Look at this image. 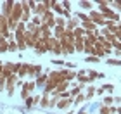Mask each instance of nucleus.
Here are the masks:
<instances>
[{
	"instance_id": "f257e3e1",
	"label": "nucleus",
	"mask_w": 121,
	"mask_h": 114,
	"mask_svg": "<svg viewBox=\"0 0 121 114\" xmlns=\"http://www.w3.org/2000/svg\"><path fill=\"white\" fill-rule=\"evenodd\" d=\"M90 21L93 24H99V26H106V19H104V16L100 14V12H97V10H92L90 12Z\"/></svg>"
},
{
	"instance_id": "f03ea898",
	"label": "nucleus",
	"mask_w": 121,
	"mask_h": 114,
	"mask_svg": "<svg viewBox=\"0 0 121 114\" xmlns=\"http://www.w3.org/2000/svg\"><path fill=\"white\" fill-rule=\"evenodd\" d=\"M71 104H73V99H59L57 107H59V109H68Z\"/></svg>"
},
{
	"instance_id": "7ed1b4c3",
	"label": "nucleus",
	"mask_w": 121,
	"mask_h": 114,
	"mask_svg": "<svg viewBox=\"0 0 121 114\" xmlns=\"http://www.w3.org/2000/svg\"><path fill=\"white\" fill-rule=\"evenodd\" d=\"M47 81H48V76H47V74H40V76L36 78L35 83H36V85H40V86H45V85H47Z\"/></svg>"
},
{
	"instance_id": "20e7f679",
	"label": "nucleus",
	"mask_w": 121,
	"mask_h": 114,
	"mask_svg": "<svg viewBox=\"0 0 121 114\" xmlns=\"http://www.w3.org/2000/svg\"><path fill=\"white\" fill-rule=\"evenodd\" d=\"M7 50H9V42L2 36V38H0V52L4 54V52H7Z\"/></svg>"
},
{
	"instance_id": "39448f33",
	"label": "nucleus",
	"mask_w": 121,
	"mask_h": 114,
	"mask_svg": "<svg viewBox=\"0 0 121 114\" xmlns=\"http://www.w3.org/2000/svg\"><path fill=\"white\" fill-rule=\"evenodd\" d=\"M28 68H30V64H23V66L19 68V71H17V73H19V76H21V78L28 74Z\"/></svg>"
},
{
	"instance_id": "423d86ee",
	"label": "nucleus",
	"mask_w": 121,
	"mask_h": 114,
	"mask_svg": "<svg viewBox=\"0 0 121 114\" xmlns=\"http://www.w3.org/2000/svg\"><path fill=\"white\" fill-rule=\"evenodd\" d=\"M106 64H109V66H121V61L119 59H107Z\"/></svg>"
},
{
	"instance_id": "0eeeda50",
	"label": "nucleus",
	"mask_w": 121,
	"mask_h": 114,
	"mask_svg": "<svg viewBox=\"0 0 121 114\" xmlns=\"http://www.w3.org/2000/svg\"><path fill=\"white\" fill-rule=\"evenodd\" d=\"M9 50H10V52H16V50H17V43H16V40H9Z\"/></svg>"
},
{
	"instance_id": "6e6552de",
	"label": "nucleus",
	"mask_w": 121,
	"mask_h": 114,
	"mask_svg": "<svg viewBox=\"0 0 121 114\" xmlns=\"http://www.w3.org/2000/svg\"><path fill=\"white\" fill-rule=\"evenodd\" d=\"M83 100H85V95H83V93H80L78 97H74V99H73V104H74V106H78L80 102H83Z\"/></svg>"
},
{
	"instance_id": "1a4fd4ad",
	"label": "nucleus",
	"mask_w": 121,
	"mask_h": 114,
	"mask_svg": "<svg viewBox=\"0 0 121 114\" xmlns=\"http://www.w3.org/2000/svg\"><path fill=\"white\" fill-rule=\"evenodd\" d=\"M80 7H81V9H88V10H90V9H92V2H80Z\"/></svg>"
},
{
	"instance_id": "9d476101",
	"label": "nucleus",
	"mask_w": 121,
	"mask_h": 114,
	"mask_svg": "<svg viewBox=\"0 0 121 114\" xmlns=\"http://www.w3.org/2000/svg\"><path fill=\"white\" fill-rule=\"evenodd\" d=\"M100 114H111V107L102 106V107H100Z\"/></svg>"
},
{
	"instance_id": "9b49d317",
	"label": "nucleus",
	"mask_w": 121,
	"mask_h": 114,
	"mask_svg": "<svg viewBox=\"0 0 121 114\" xmlns=\"http://www.w3.org/2000/svg\"><path fill=\"white\" fill-rule=\"evenodd\" d=\"M99 61H100V59L95 57V55H88L86 57V62H99Z\"/></svg>"
},
{
	"instance_id": "f8f14e48",
	"label": "nucleus",
	"mask_w": 121,
	"mask_h": 114,
	"mask_svg": "<svg viewBox=\"0 0 121 114\" xmlns=\"http://www.w3.org/2000/svg\"><path fill=\"white\" fill-rule=\"evenodd\" d=\"M100 88H102L104 92H112V90H114V86H112V85H102Z\"/></svg>"
},
{
	"instance_id": "ddd939ff",
	"label": "nucleus",
	"mask_w": 121,
	"mask_h": 114,
	"mask_svg": "<svg viewBox=\"0 0 121 114\" xmlns=\"http://www.w3.org/2000/svg\"><path fill=\"white\" fill-rule=\"evenodd\" d=\"M114 99L112 97H104V106H109V104H112Z\"/></svg>"
},
{
	"instance_id": "4468645a",
	"label": "nucleus",
	"mask_w": 121,
	"mask_h": 114,
	"mask_svg": "<svg viewBox=\"0 0 121 114\" xmlns=\"http://www.w3.org/2000/svg\"><path fill=\"white\" fill-rule=\"evenodd\" d=\"M111 5L114 9H118V10H121V2H111Z\"/></svg>"
},
{
	"instance_id": "2eb2a0df",
	"label": "nucleus",
	"mask_w": 121,
	"mask_h": 114,
	"mask_svg": "<svg viewBox=\"0 0 121 114\" xmlns=\"http://www.w3.org/2000/svg\"><path fill=\"white\" fill-rule=\"evenodd\" d=\"M52 62H54V64H57V66H62V64H64V61H59V59H54Z\"/></svg>"
},
{
	"instance_id": "dca6fc26",
	"label": "nucleus",
	"mask_w": 121,
	"mask_h": 114,
	"mask_svg": "<svg viewBox=\"0 0 121 114\" xmlns=\"http://www.w3.org/2000/svg\"><path fill=\"white\" fill-rule=\"evenodd\" d=\"M2 71H4V62L0 61V76H2Z\"/></svg>"
},
{
	"instance_id": "f3484780",
	"label": "nucleus",
	"mask_w": 121,
	"mask_h": 114,
	"mask_svg": "<svg viewBox=\"0 0 121 114\" xmlns=\"http://www.w3.org/2000/svg\"><path fill=\"white\" fill-rule=\"evenodd\" d=\"M78 114H86V111H85V109H81V111H80Z\"/></svg>"
}]
</instances>
